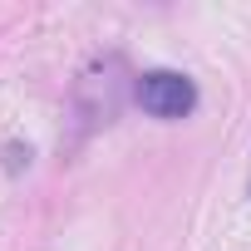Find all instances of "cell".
Wrapping results in <instances>:
<instances>
[{
	"label": "cell",
	"mask_w": 251,
	"mask_h": 251,
	"mask_svg": "<svg viewBox=\"0 0 251 251\" xmlns=\"http://www.w3.org/2000/svg\"><path fill=\"white\" fill-rule=\"evenodd\" d=\"M138 103H143V113H153L163 123H177L197 108V84L177 69H148L138 79Z\"/></svg>",
	"instance_id": "6da1fadb"
},
{
	"label": "cell",
	"mask_w": 251,
	"mask_h": 251,
	"mask_svg": "<svg viewBox=\"0 0 251 251\" xmlns=\"http://www.w3.org/2000/svg\"><path fill=\"white\" fill-rule=\"evenodd\" d=\"M118 94H123V84H118V59L94 64V69L84 74V84H79L84 123H108V118L118 113Z\"/></svg>",
	"instance_id": "7a4b0ae2"
}]
</instances>
